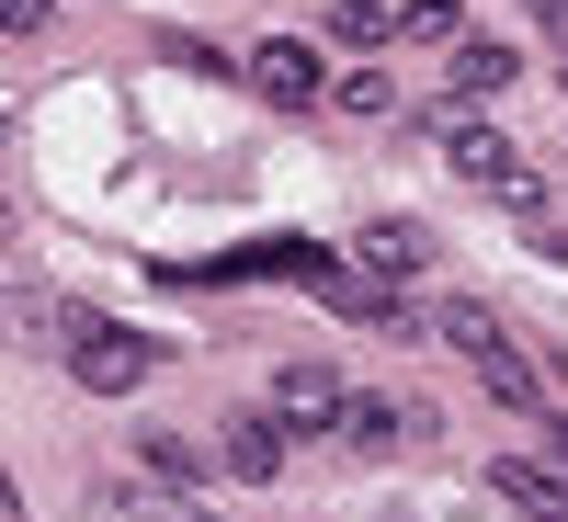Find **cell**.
Here are the masks:
<instances>
[{
    "mask_svg": "<svg viewBox=\"0 0 568 522\" xmlns=\"http://www.w3.org/2000/svg\"><path fill=\"white\" fill-rule=\"evenodd\" d=\"M444 341H455V364L478 375L500 409H524V420H546V409H557V375H546L524 341H511V318H500L489 296H455V307H444Z\"/></svg>",
    "mask_w": 568,
    "mask_h": 522,
    "instance_id": "cell-1",
    "label": "cell"
},
{
    "mask_svg": "<svg viewBox=\"0 0 568 522\" xmlns=\"http://www.w3.org/2000/svg\"><path fill=\"white\" fill-rule=\"evenodd\" d=\"M433 149H444V171H455V182H478V194H489L500 216H524V227L546 216V182H535L524 160H511V136H500L478 103H444V114H433Z\"/></svg>",
    "mask_w": 568,
    "mask_h": 522,
    "instance_id": "cell-2",
    "label": "cell"
},
{
    "mask_svg": "<svg viewBox=\"0 0 568 522\" xmlns=\"http://www.w3.org/2000/svg\"><path fill=\"white\" fill-rule=\"evenodd\" d=\"M240 80L262 91L273 114H307V103H329V58H318L307 34H251V45H240Z\"/></svg>",
    "mask_w": 568,
    "mask_h": 522,
    "instance_id": "cell-3",
    "label": "cell"
},
{
    "mask_svg": "<svg viewBox=\"0 0 568 522\" xmlns=\"http://www.w3.org/2000/svg\"><path fill=\"white\" fill-rule=\"evenodd\" d=\"M69 375L91 398H136L160 375V341H149V329H69Z\"/></svg>",
    "mask_w": 568,
    "mask_h": 522,
    "instance_id": "cell-4",
    "label": "cell"
},
{
    "mask_svg": "<svg viewBox=\"0 0 568 522\" xmlns=\"http://www.w3.org/2000/svg\"><path fill=\"white\" fill-rule=\"evenodd\" d=\"M273 409H284V432H296V443H342L353 387H342L329 364H284V375H273Z\"/></svg>",
    "mask_w": 568,
    "mask_h": 522,
    "instance_id": "cell-5",
    "label": "cell"
},
{
    "mask_svg": "<svg viewBox=\"0 0 568 522\" xmlns=\"http://www.w3.org/2000/svg\"><path fill=\"white\" fill-rule=\"evenodd\" d=\"M284 443H296V432H284V409H273V398L216 420V454H227V478H240V489H273V478H284Z\"/></svg>",
    "mask_w": 568,
    "mask_h": 522,
    "instance_id": "cell-6",
    "label": "cell"
},
{
    "mask_svg": "<svg viewBox=\"0 0 568 522\" xmlns=\"http://www.w3.org/2000/svg\"><path fill=\"white\" fill-rule=\"evenodd\" d=\"M114 511H125V522H227V500L182 489V478H125V489H114Z\"/></svg>",
    "mask_w": 568,
    "mask_h": 522,
    "instance_id": "cell-7",
    "label": "cell"
},
{
    "mask_svg": "<svg viewBox=\"0 0 568 522\" xmlns=\"http://www.w3.org/2000/svg\"><path fill=\"white\" fill-rule=\"evenodd\" d=\"M444 80H455V103H489V91L524 80V58H511V45H489V34H466L455 58H444Z\"/></svg>",
    "mask_w": 568,
    "mask_h": 522,
    "instance_id": "cell-8",
    "label": "cell"
},
{
    "mask_svg": "<svg viewBox=\"0 0 568 522\" xmlns=\"http://www.w3.org/2000/svg\"><path fill=\"white\" fill-rule=\"evenodd\" d=\"M489 489H500L511 511H568V465H524V454H500V465H489Z\"/></svg>",
    "mask_w": 568,
    "mask_h": 522,
    "instance_id": "cell-9",
    "label": "cell"
},
{
    "mask_svg": "<svg viewBox=\"0 0 568 522\" xmlns=\"http://www.w3.org/2000/svg\"><path fill=\"white\" fill-rule=\"evenodd\" d=\"M353 262H364L375 284H398V273H420V227H409V216H387V227H353Z\"/></svg>",
    "mask_w": 568,
    "mask_h": 522,
    "instance_id": "cell-10",
    "label": "cell"
},
{
    "mask_svg": "<svg viewBox=\"0 0 568 522\" xmlns=\"http://www.w3.org/2000/svg\"><path fill=\"white\" fill-rule=\"evenodd\" d=\"M342 443H353V454H387V443H398V398H364V387H353V409H342Z\"/></svg>",
    "mask_w": 568,
    "mask_h": 522,
    "instance_id": "cell-11",
    "label": "cell"
},
{
    "mask_svg": "<svg viewBox=\"0 0 568 522\" xmlns=\"http://www.w3.org/2000/svg\"><path fill=\"white\" fill-rule=\"evenodd\" d=\"M398 34L409 45H466V12L455 0H398Z\"/></svg>",
    "mask_w": 568,
    "mask_h": 522,
    "instance_id": "cell-12",
    "label": "cell"
},
{
    "mask_svg": "<svg viewBox=\"0 0 568 522\" xmlns=\"http://www.w3.org/2000/svg\"><path fill=\"white\" fill-rule=\"evenodd\" d=\"M329 103H342V114H387L398 80H387V69H353V80H329Z\"/></svg>",
    "mask_w": 568,
    "mask_h": 522,
    "instance_id": "cell-13",
    "label": "cell"
},
{
    "mask_svg": "<svg viewBox=\"0 0 568 522\" xmlns=\"http://www.w3.org/2000/svg\"><path fill=\"white\" fill-rule=\"evenodd\" d=\"M398 34V0H342V45H387Z\"/></svg>",
    "mask_w": 568,
    "mask_h": 522,
    "instance_id": "cell-14",
    "label": "cell"
},
{
    "mask_svg": "<svg viewBox=\"0 0 568 522\" xmlns=\"http://www.w3.org/2000/svg\"><path fill=\"white\" fill-rule=\"evenodd\" d=\"M149 478H182V489H205V454H194V443H171V432H149Z\"/></svg>",
    "mask_w": 568,
    "mask_h": 522,
    "instance_id": "cell-15",
    "label": "cell"
},
{
    "mask_svg": "<svg viewBox=\"0 0 568 522\" xmlns=\"http://www.w3.org/2000/svg\"><path fill=\"white\" fill-rule=\"evenodd\" d=\"M45 12H58V0H0V34H12V45H23V34H34Z\"/></svg>",
    "mask_w": 568,
    "mask_h": 522,
    "instance_id": "cell-16",
    "label": "cell"
},
{
    "mask_svg": "<svg viewBox=\"0 0 568 522\" xmlns=\"http://www.w3.org/2000/svg\"><path fill=\"white\" fill-rule=\"evenodd\" d=\"M524 12H535V23H546V34L568 45V0H524Z\"/></svg>",
    "mask_w": 568,
    "mask_h": 522,
    "instance_id": "cell-17",
    "label": "cell"
},
{
    "mask_svg": "<svg viewBox=\"0 0 568 522\" xmlns=\"http://www.w3.org/2000/svg\"><path fill=\"white\" fill-rule=\"evenodd\" d=\"M546 443H557V465H568V409H546Z\"/></svg>",
    "mask_w": 568,
    "mask_h": 522,
    "instance_id": "cell-18",
    "label": "cell"
},
{
    "mask_svg": "<svg viewBox=\"0 0 568 522\" xmlns=\"http://www.w3.org/2000/svg\"><path fill=\"white\" fill-rule=\"evenodd\" d=\"M511 522H568V511H511Z\"/></svg>",
    "mask_w": 568,
    "mask_h": 522,
    "instance_id": "cell-19",
    "label": "cell"
}]
</instances>
